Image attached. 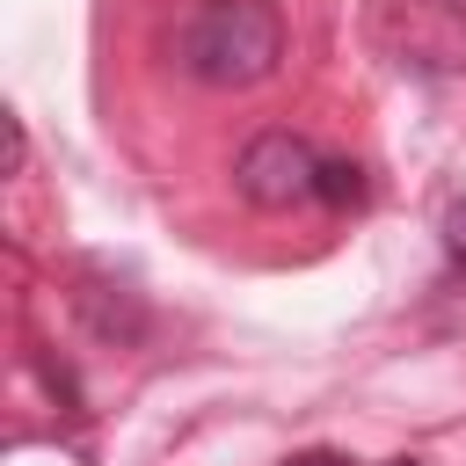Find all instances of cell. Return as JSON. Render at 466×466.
<instances>
[{"label":"cell","mask_w":466,"mask_h":466,"mask_svg":"<svg viewBox=\"0 0 466 466\" xmlns=\"http://www.w3.org/2000/svg\"><path fill=\"white\" fill-rule=\"evenodd\" d=\"M386 29L408 44V58L422 66H451L466 58V0H400L386 15Z\"/></svg>","instance_id":"3957f363"},{"label":"cell","mask_w":466,"mask_h":466,"mask_svg":"<svg viewBox=\"0 0 466 466\" xmlns=\"http://www.w3.org/2000/svg\"><path fill=\"white\" fill-rule=\"evenodd\" d=\"M444 255L466 269V204H451V211H444Z\"/></svg>","instance_id":"5b68a950"},{"label":"cell","mask_w":466,"mask_h":466,"mask_svg":"<svg viewBox=\"0 0 466 466\" xmlns=\"http://www.w3.org/2000/svg\"><path fill=\"white\" fill-rule=\"evenodd\" d=\"M313 197L335 204V211L364 204V167H357V160H320V189H313Z\"/></svg>","instance_id":"277c9868"},{"label":"cell","mask_w":466,"mask_h":466,"mask_svg":"<svg viewBox=\"0 0 466 466\" xmlns=\"http://www.w3.org/2000/svg\"><path fill=\"white\" fill-rule=\"evenodd\" d=\"M393 466H415V459H393Z\"/></svg>","instance_id":"52a82bcc"},{"label":"cell","mask_w":466,"mask_h":466,"mask_svg":"<svg viewBox=\"0 0 466 466\" xmlns=\"http://www.w3.org/2000/svg\"><path fill=\"white\" fill-rule=\"evenodd\" d=\"M233 189H240L248 204H262V211H291V204H306V197L320 189V160H313L306 138H291V131H262V138L240 146V160H233Z\"/></svg>","instance_id":"7a4b0ae2"},{"label":"cell","mask_w":466,"mask_h":466,"mask_svg":"<svg viewBox=\"0 0 466 466\" xmlns=\"http://www.w3.org/2000/svg\"><path fill=\"white\" fill-rule=\"evenodd\" d=\"M284 466H350L342 451H299V459H284Z\"/></svg>","instance_id":"8992f818"},{"label":"cell","mask_w":466,"mask_h":466,"mask_svg":"<svg viewBox=\"0 0 466 466\" xmlns=\"http://www.w3.org/2000/svg\"><path fill=\"white\" fill-rule=\"evenodd\" d=\"M175 51L204 87H255L284 58V22L269 0H197Z\"/></svg>","instance_id":"6da1fadb"}]
</instances>
